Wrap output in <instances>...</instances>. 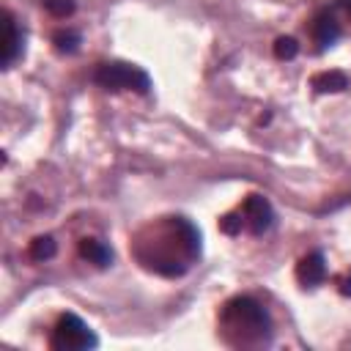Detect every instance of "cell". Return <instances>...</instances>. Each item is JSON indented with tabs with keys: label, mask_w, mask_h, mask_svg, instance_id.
Here are the masks:
<instances>
[{
	"label": "cell",
	"mask_w": 351,
	"mask_h": 351,
	"mask_svg": "<svg viewBox=\"0 0 351 351\" xmlns=\"http://www.w3.org/2000/svg\"><path fill=\"white\" fill-rule=\"evenodd\" d=\"M44 8L52 14V16H58V19H66V16H71L74 14V0H44Z\"/></svg>",
	"instance_id": "obj_13"
},
{
	"label": "cell",
	"mask_w": 351,
	"mask_h": 351,
	"mask_svg": "<svg viewBox=\"0 0 351 351\" xmlns=\"http://www.w3.org/2000/svg\"><path fill=\"white\" fill-rule=\"evenodd\" d=\"M222 321L230 326V329H239L244 335H266L269 329V315L266 310L250 299V296H236L225 304L222 310Z\"/></svg>",
	"instance_id": "obj_1"
},
{
	"label": "cell",
	"mask_w": 351,
	"mask_h": 351,
	"mask_svg": "<svg viewBox=\"0 0 351 351\" xmlns=\"http://www.w3.org/2000/svg\"><path fill=\"white\" fill-rule=\"evenodd\" d=\"M340 293H343V296H351V271L340 280Z\"/></svg>",
	"instance_id": "obj_15"
},
{
	"label": "cell",
	"mask_w": 351,
	"mask_h": 351,
	"mask_svg": "<svg viewBox=\"0 0 351 351\" xmlns=\"http://www.w3.org/2000/svg\"><path fill=\"white\" fill-rule=\"evenodd\" d=\"M93 80L107 88V90H137V93H148L151 80L143 69L129 66V63H101L93 74Z\"/></svg>",
	"instance_id": "obj_2"
},
{
	"label": "cell",
	"mask_w": 351,
	"mask_h": 351,
	"mask_svg": "<svg viewBox=\"0 0 351 351\" xmlns=\"http://www.w3.org/2000/svg\"><path fill=\"white\" fill-rule=\"evenodd\" d=\"M80 255L85 261H90L93 266H99V269L112 263V250L104 241H99V239H82L80 241Z\"/></svg>",
	"instance_id": "obj_8"
},
{
	"label": "cell",
	"mask_w": 351,
	"mask_h": 351,
	"mask_svg": "<svg viewBox=\"0 0 351 351\" xmlns=\"http://www.w3.org/2000/svg\"><path fill=\"white\" fill-rule=\"evenodd\" d=\"M3 30H5V36H3V66L8 69L16 60L19 49H22V36L16 30V22H14L11 11H3Z\"/></svg>",
	"instance_id": "obj_7"
},
{
	"label": "cell",
	"mask_w": 351,
	"mask_h": 351,
	"mask_svg": "<svg viewBox=\"0 0 351 351\" xmlns=\"http://www.w3.org/2000/svg\"><path fill=\"white\" fill-rule=\"evenodd\" d=\"M99 340L96 335L88 329V324L74 315V313H66L58 318L55 329H52V340L49 346L58 348V351H80V348H93Z\"/></svg>",
	"instance_id": "obj_3"
},
{
	"label": "cell",
	"mask_w": 351,
	"mask_h": 351,
	"mask_svg": "<svg viewBox=\"0 0 351 351\" xmlns=\"http://www.w3.org/2000/svg\"><path fill=\"white\" fill-rule=\"evenodd\" d=\"M310 85L318 90V93H340L348 88V77L343 71H321L310 80Z\"/></svg>",
	"instance_id": "obj_9"
},
{
	"label": "cell",
	"mask_w": 351,
	"mask_h": 351,
	"mask_svg": "<svg viewBox=\"0 0 351 351\" xmlns=\"http://www.w3.org/2000/svg\"><path fill=\"white\" fill-rule=\"evenodd\" d=\"M274 55H277L280 60L296 58V55H299V41H296L293 36H280V38L274 41Z\"/></svg>",
	"instance_id": "obj_12"
},
{
	"label": "cell",
	"mask_w": 351,
	"mask_h": 351,
	"mask_svg": "<svg viewBox=\"0 0 351 351\" xmlns=\"http://www.w3.org/2000/svg\"><path fill=\"white\" fill-rule=\"evenodd\" d=\"M324 277H326V261L321 252H310L296 263V280L302 285L315 288L318 282H324Z\"/></svg>",
	"instance_id": "obj_6"
},
{
	"label": "cell",
	"mask_w": 351,
	"mask_h": 351,
	"mask_svg": "<svg viewBox=\"0 0 351 351\" xmlns=\"http://www.w3.org/2000/svg\"><path fill=\"white\" fill-rule=\"evenodd\" d=\"M55 252H58V244H55L52 236H36V239L30 241V250H27V255H30L33 261H38V263L55 258Z\"/></svg>",
	"instance_id": "obj_10"
},
{
	"label": "cell",
	"mask_w": 351,
	"mask_h": 351,
	"mask_svg": "<svg viewBox=\"0 0 351 351\" xmlns=\"http://www.w3.org/2000/svg\"><path fill=\"white\" fill-rule=\"evenodd\" d=\"M337 5H340V8H346V14H348V16H351V0H340V3H337Z\"/></svg>",
	"instance_id": "obj_16"
},
{
	"label": "cell",
	"mask_w": 351,
	"mask_h": 351,
	"mask_svg": "<svg viewBox=\"0 0 351 351\" xmlns=\"http://www.w3.org/2000/svg\"><path fill=\"white\" fill-rule=\"evenodd\" d=\"M241 214H244V225H250V230L255 236L266 233L271 228V222H274V211H271V206H269V200L263 195H250L244 200V206H241Z\"/></svg>",
	"instance_id": "obj_4"
},
{
	"label": "cell",
	"mask_w": 351,
	"mask_h": 351,
	"mask_svg": "<svg viewBox=\"0 0 351 351\" xmlns=\"http://www.w3.org/2000/svg\"><path fill=\"white\" fill-rule=\"evenodd\" d=\"M241 228H244V214H241V211H239V214H225V217L219 219V230L228 233V236L241 233Z\"/></svg>",
	"instance_id": "obj_14"
},
{
	"label": "cell",
	"mask_w": 351,
	"mask_h": 351,
	"mask_svg": "<svg viewBox=\"0 0 351 351\" xmlns=\"http://www.w3.org/2000/svg\"><path fill=\"white\" fill-rule=\"evenodd\" d=\"M310 33H313V41L321 49H326L340 38V22L335 19L332 11H321V14H315V19L310 25Z\"/></svg>",
	"instance_id": "obj_5"
},
{
	"label": "cell",
	"mask_w": 351,
	"mask_h": 351,
	"mask_svg": "<svg viewBox=\"0 0 351 351\" xmlns=\"http://www.w3.org/2000/svg\"><path fill=\"white\" fill-rule=\"evenodd\" d=\"M80 41H82V38H80L77 30H58V33L52 36V44H55L58 52H77Z\"/></svg>",
	"instance_id": "obj_11"
}]
</instances>
